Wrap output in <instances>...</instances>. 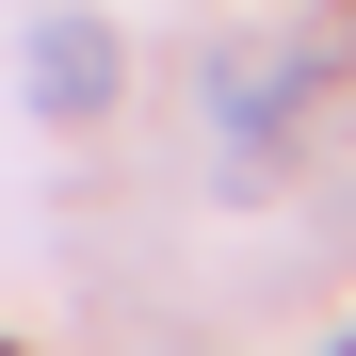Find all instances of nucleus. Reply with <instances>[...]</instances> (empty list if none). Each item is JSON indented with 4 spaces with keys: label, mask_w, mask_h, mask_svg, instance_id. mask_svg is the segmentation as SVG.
<instances>
[{
    "label": "nucleus",
    "mask_w": 356,
    "mask_h": 356,
    "mask_svg": "<svg viewBox=\"0 0 356 356\" xmlns=\"http://www.w3.org/2000/svg\"><path fill=\"white\" fill-rule=\"evenodd\" d=\"M324 81V49H291V33H243L211 65V146H227V178H259L275 162V130H291V97Z\"/></svg>",
    "instance_id": "obj_1"
},
{
    "label": "nucleus",
    "mask_w": 356,
    "mask_h": 356,
    "mask_svg": "<svg viewBox=\"0 0 356 356\" xmlns=\"http://www.w3.org/2000/svg\"><path fill=\"white\" fill-rule=\"evenodd\" d=\"M33 113H49V130H81V113H113V81H130V49H113L97 17H33Z\"/></svg>",
    "instance_id": "obj_2"
},
{
    "label": "nucleus",
    "mask_w": 356,
    "mask_h": 356,
    "mask_svg": "<svg viewBox=\"0 0 356 356\" xmlns=\"http://www.w3.org/2000/svg\"><path fill=\"white\" fill-rule=\"evenodd\" d=\"M340 356H356V340H340Z\"/></svg>",
    "instance_id": "obj_3"
}]
</instances>
